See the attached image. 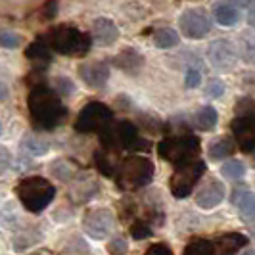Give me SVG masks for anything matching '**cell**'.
<instances>
[{
  "label": "cell",
  "instance_id": "cb8c5ba5",
  "mask_svg": "<svg viewBox=\"0 0 255 255\" xmlns=\"http://www.w3.org/2000/svg\"><path fill=\"white\" fill-rule=\"evenodd\" d=\"M21 150L31 155H44L48 152V144L44 140L37 138L35 134H25L23 140H21Z\"/></svg>",
  "mask_w": 255,
  "mask_h": 255
},
{
  "label": "cell",
  "instance_id": "9c48e42d",
  "mask_svg": "<svg viewBox=\"0 0 255 255\" xmlns=\"http://www.w3.org/2000/svg\"><path fill=\"white\" fill-rule=\"evenodd\" d=\"M114 213L106 207L100 209H90L87 215L83 217V229L94 240H104L110 236V232L114 229Z\"/></svg>",
  "mask_w": 255,
  "mask_h": 255
},
{
  "label": "cell",
  "instance_id": "30bf717a",
  "mask_svg": "<svg viewBox=\"0 0 255 255\" xmlns=\"http://www.w3.org/2000/svg\"><path fill=\"white\" fill-rule=\"evenodd\" d=\"M180 33L188 38H204L211 29V19L204 10H186L180 15Z\"/></svg>",
  "mask_w": 255,
  "mask_h": 255
},
{
  "label": "cell",
  "instance_id": "d4e9b609",
  "mask_svg": "<svg viewBox=\"0 0 255 255\" xmlns=\"http://www.w3.org/2000/svg\"><path fill=\"white\" fill-rule=\"evenodd\" d=\"M153 42H155V46H159V48H173V46H177L179 44V35H177V31H173V29H159V31H155V35H153Z\"/></svg>",
  "mask_w": 255,
  "mask_h": 255
},
{
  "label": "cell",
  "instance_id": "f35d334b",
  "mask_svg": "<svg viewBox=\"0 0 255 255\" xmlns=\"http://www.w3.org/2000/svg\"><path fill=\"white\" fill-rule=\"evenodd\" d=\"M252 2H254V0H232L230 4H232L234 8H252Z\"/></svg>",
  "mask_w": 255,
  "mask_h": 255
},
{
  "label": "cell",
  "instance_id": "ac0fdd59",
  "mask_svg": "<svg viewBox=\"0 0 255 255\" xmlns=\"http://www.w3.org/2000/svg\"><path fill=\"white\" fill-rule=\"evenodd\" d=\"M217 121H219L217 110L211 108V106L200 108L196 112V115H194V125H196V128H200V130H211V128L217 125Z\"/></svg>",
  "mask_w": 255,
  "mask_h": 255
},
{
  "label": "cell",
  "instance_id": "7c38bea8",
  "mask_svg": "<svg viewBox=\"0 0 255 255\" xmlns=\"http://www.w3.org/2000/svg\"><path fill=\"white\" fill-rule=\"evenodd\" d=\"M232 134H234V140L238 142L240 150L246 153L254 152L255 146V119L254 114L250 115H238L232 123Z\"/></svg>",
  "mask_w": 255,
  "mask_h": 255
},
{
  "label": "cell",
  "instance_id": "8992f818",
  "mask_svg": "<svg viewBox=\"0 0 255 255\" xmlns=\"http://www.w3.org/2000/svg\"><path fill=\"white\" fill-rule=\"evenodd\" d=\"M157 153L159 157H163L165 161L173 165H184L190 163L194 159H198L200 153V138L194 134H175V136H167L157 144Z\"/></svg>",
  "mask_w": 255,
  "mask_h": 255
},
{
  "label": "cell",
  "instance_id": "7402d4cb",
  "mask_svg": "<svg viewBox=\"0 0 255 255\" xmlns=\"http://www.w3.org/2000/svg\"><path fill=\"white\" fill-rule=\"evenodd\" d=\"M142 56L138 54L136 50H132V48H127V50H123L117 58H115V64L117 67H121V69H125L128 73H134V71H138L142 65Z\"/></svg>",
  "mask_w": 255,
  "mask_h": 255
},
{
  "label": "cell",
  "instance_id": "5b68a950",
  "mask_svg": "<svg viewBox=\"0 0 255 255\" xmlns=\"http://www.w3.org/2000/svg\"><path fill=\"white\" fill-rule=\"evenodd\" d=\"M100 140L106 152H119V150H148V142L138 136L136 127L130 121L112 123L104 132H100Z\"/></svg>",
  "mask_w": 255,
  "mask_h": 255
},
{
  "label": "cell",
  "instance_id": "74e56055",
  "mask_svg": "<svg viewBox=\"0 0 255 255\" xmlns=\"http://www.w3.org/2000/svg\"><path fill=\"white\" fill-rule=\"evenodd\" d=\"M56 10H58L56 0H50V2L46 4V12H44V15H46V17H54V15H56Z\"/></svg>",
  "mask_w": 255,
  "mask_h": 255
},
{
  "label": "cell",
  "instance_id": "2e32d148",
  "mask_svg": "<svg viewBox=\"0 0 255 255\" xmlns=\"http://www.w3.org/2000/svg\"><path fill=\"white\" fill-rule=\"evenodd\" d=\"M92 35L102 44V46H112L115 40L119 38V29L112 19L108 17H98L92 25Z\"/></svg>",
  "mask_w": 255,
  "mask_h": 255
},
{
  "label": "cell",
  "instance_id": "ab89813d",
  "mask_svg": "<svg viewBox=\"0 0 255 255\" xmlns=\"http://www.w3.org/2000/svg\"><path fill=\"white\" fill-rule=\"evenodd\" d=\"M6 98H8V87H6L4 81H0V102L6 100Z\"/></svg>",
  "mask_w": 255,
  "mask_h": 255
},
{
  "label": "cell",
  "instance_id": "3957f363",
  "mask_svg": "<svg viewBox=\"0 0 255 255\" xmlns=\"http://www.w3.org/2000/svg\"><path fill=\"white\" fill-rule=\"evenodd\" d=\"M153 179V163L142 155H128L125 157L115 171L117 186L125 192L144 188Z\"/></svg>",
  "mask_w": 255,
  "mask_h": 255
},
{
  "label": "cell",
  "instance_id": "4fadbf2b",
  "mask_svg": "<svg viewBox=\"0 0 255 255\" xmlns=\"http://www.w3.org/2000/svg\"><path fill=\"white\" fill-rule=\"evenodd\" d=\"M223 200H225V186L217 179L207 180L204 186L198 190V194H196V204H198V207H202V209L217 207Z\"/></svg>",
  "mask_w": 255,
  "mask_h": 255
},
{
  "label": "cell",
  "instance_id": "52a82bcc",
  "mask_svg": "<svg viewBox=\"0 0 255 255\" xmlns=\"http://www.w3.org/2000/svg\"><path fill=\"white\" fill-rule=\"evenodd\" d=\"M114 123V112L102 102L87 104L75 121V130L89 134V132H104L106 128Z\"/></svg>",
  "mask_w": 255,
  "mask_h": 255
},
{
  "label": "cell",
  "instance_id": "ffe728a7",
  "mask_svg": "<svg viewBox=\"0 0 255 255\" xmlns=\"http://www.w3.org/2000/svg\"><path fill=\"white\" fill-rule=\"evenodd\" d=\"M94 163H96V169L102 173L104 177L112 179L115 177V171H117V161H115L114 153L112 152H106V150H98L94 153Z\"/></svg>",
  "mask_w": 255,
  "mask_h": 255
},
{
  "label": "cell",
  "instance_id": "f546056e",
  "mask_svg": "<svg viewBox=\"0 0 255 255\" xmlns=\"http://www.w3.org/2000/svg\"><path fill=\"white\" fill-rule=\"evenodd\" d=\"M50 169H52V173H54L56 177H60L62 180H67L73 177V169L67 165L65 161H54Z\"/></svg>",
  "mask_w": 255,
  "mask_h": 255
},
{
  "label": "cell",
  "instance_id": "484cf974",
  "mask_svg": "<svg viewBox=\"0 0 255 255\" xmlns=\"http://www.w3.org/2000/svg\"><path fill=\"white\" fill-rule=\"evenodd\" d=\"M182 255H213V246L205 238H194L186 244Z\"/></svg>",
  "mask_w": 255,
  "mask_h": 255
},
{
  "label": "cell",
  "instance_id": "44dd1931",
  "mask_svg": "<svg viewBox=\"0 0 255 255\" xmlns=\"http://www.w3.org/2000/svg\"><path fill=\"white\" fill-rule=\"evenodd\" d=\"M25 58L33 60V62H37V64H50L52 52H50V48L44 44L42 38H37V40H33V42L27 46Z\"/></svg>",
  "mask_w": 255,
  "mask_h": 255
},
{
  "label": "cell",
  "instance_id": "1f68e13d",
  "mask_svg": "<svg viewBox=\"0 0 255 255\" xmlns=\"http://www.w3.org/2000/svg\"><path fill=\"white\" fill-rule=\"evenodd\" d=\"M200 83H202V73H200L198 69L190 67V69L186 71V77H184L186 89H196V87H200Z\"/></svg>",
  "mask_w": 255,
  "mask_h": 255
},
{
  "label": "cell",
  "instance_id": "6da1fadb",
  "mask_svg": "<svg viewBox=\"0 0 255 255\" xmlns=\"http://www.w3.org/2000/svg\"><path fill=\"white\" fill-rule=\"evenodd\" d=\"M29 115L33 125L40 130H52L62 125L67 115V110L60 96L46 85H35L27 96Z\"/></svg>",
  "mask_w": 255,
  "mask_h": 255
},
{
  "label": "cell",
  "instance_id": "8d00e7d4",
  "mask_svg": "<svg viewBox=\"0 0 255 255\" xmlns=\"http://www.w3.org/2000/svg\"><path fill=\"white\" fill-rule=\"evenodd\" d=\"M10 167V153L6 150H0V175Z\"/></svg>",
  "mask_w": 255,
  "mask_h": 255
},
{
  "label": "cell",
  "instance_id": "603a6c76",
  "mask_svg": "<svg viewBox=\"0 0 255 255\" xmlns=\"http://www.w3.org/2000/svg\"><path fill=\"white\" fill-rule=\"evenodd\" d=\"M232 202L240 207L242 215L246 217H252L254 215V194L248 190V188H234L232 192Z\"/></svg>",
  "mask_w": 255,
  "mask_h": 255
},
{
  "label": "cell",
  "instance_id": "e575fe53",
  "mask_svg": "<svg viewBox=\"0 0 255 255\" xmlns=\"http://www.w3.org/2000/svg\"><path fill=\"white\" fill-rule=\"evenodd\" d=\"M223 92H225L223 81H221V79H211L209 85H207V94H209L211 98H219V96H223Z\"/></svg>",
  "mask_w": 255,
  "mask_h": 255
},
{
  "label": "cell",
  "instance_id": "e0dca14e",
  "mask_svg": "<svg viewBox=\"0 0 255 255\" xmlns=\"http://www.w3.org/2000/svg\"><path fill=\"white\" fill-rule=\"evenodd\" d=\"M215 19H217L219 25L223 27H232L238 23V19H240V12H238V8H234L230 2H219L217 6H215Z\"/></svg>",
  "mask_w": 255,
  "mask_h": 255
},
{
  "label": "cell",
  "instance_id": "d6986e66",
  "mask_svg": "<svg viewBox=\"0 0 255 255\" xmlns=\"http://www.w3.org/2000/svg\"><path fill=\"white\" fill-rule=\"evenodd\" d=\"M234 150H236V146H234V140L230 136H219L209 144V157L211 159H225V157L232 155Z\"/></svg>",
  "mask_w": 255,
  "mask_h": 255
},
{
  "label": "cell",
  "instance_id": "83f0119b",
  "mask_svg": "<svg viewBox=\"0 0 255 255\" xmlns=\"http://www.w3.org/2000/svg\"><path fill=\"white\" fill-rule=\"evenodd\" d=\"M221 173L230 180H238L244 177V173H246V167H244L242 161H236V159H230L227 161L225 165L221 167Z\"/></svg>",
  "mask_w": 255,
  "mask_h": 255
},
{
  "label": "cell",
  "instance_id": "8fae6325",
  "mask_svg": "<svg viewBox=\"0 0 255 255\" xmlns=\"http://www.w3.org/2000/svg\"><path fill=\"white\" fill-rule=\"evenodd\" d=\"M207 60L215 69L227 71V69L234 67L238 56H236V48L230 40H215L207 48Z\"/></svg>",
  "mask_w": 255,
  "mask_h": 255
},
{
  "label": "cell",
  "instance_id": "b9f144b4",
  "mask_svg": "<svg viewBox=\"0 0 255 255\" xmlns=\"http://www.w3.org/2000/svg\"><path fill=\"white\" fill-rule=\"evenodd\" d=\"M246 255H254V254H252V252H250V254H246Z\"/></svg>",
  "mask_w": 255,
  "mask_h": 255
},
{
  "label": "cell",
  "instance_id": "9a60e30c",
  "mask_svg": "<svg viewBox=\"0 0 255 255\" xmlns=\"http://www.w3.org/2000/svg\"><path fill=\"white\" fill-rule=\"evenodd\" d=\"M246 244H248V238L244 234L229 232V234L219 236L215 242H211V246H213V255H234L236 252H240Z\"/></svg>",
  "mask_w": 255,
  "mask_h": 255
},
{
  "label": "cell",
  "instance_id": "4316f807",
  "mask_svg": "<svg viewBox=\"0 0 255 255\" xmlns=\"http://www.w3.org/2000/svg\"><path fill=\"white\" fill-rule=\"evenodd\" d=\"M94 182L92 180H85V182H79V184H75L73 186V190H71V198H79V194H83L81 196V200H79V204H85V202H89L90 198L96 194V190H98V184L96 186H92Z\"/></svg>",
  "mask_w": 255,
  "mask_h": 255
},
{
  "label": "cell",
  "instance_id": "5bb4252c",
  "mask_svg": "<svg viewBox=\"0 0 255 255\" xmlns=\"http://www.w3.org/2000/svg\"><path fill=\"white\" fill-rule=\"evenodd\" d=\"M79 77L85 81V85L90 89H102L110 79V67L102 62L85 64L79 67Z\"/></svg>",
  "mask_w": 255,
  "mask_h": 255
},
{
  "label": "cell",
  "instance_id": "f1b7e54d",
  "mask_svg": "<svg viewBox=\"0 0 255 255\" xmlns=\"http://www.w3.org/2000/svg\"><path fill=\"white\" fill-rule=\"evenodd\" d=\"M130 236L134 240H144L148 236H152V227L146 223V221H134L130 225Z\"/></svg>",
  "mask_w": 255,
  "mask_h": 255
},
{
  "label": "cell",
  "instance_id": "60d3db41",
  "mask_svg": "<svg viewBox=\"0 0 255 255\" xmlns=\"http://www.w3.org/2000/svg\"><path fill=\"white\" fill-rule=\"evenodd\" d=\"M0 134H2V125H0Z\"/></svg>",
  "mask_w": 255,
  "mask_h": 255
},
{
  "label": "cell",
  "instance_id": "7a4b0ae2",
  "mask_svg": "<svg viewBox=\"0 0 255 255\" xmlns=\"http://www.w3.org/2000/svg\"><path fill=\"white\" fill-rule=\"evenodd\" d=\"M44 44L50 48V52H58L62 56H87L92 44V38L89 33H83L81 29L73 25H58L50 29L44 37Z\"/></svg>",
  "mask_w": 255,
  "mask_h": 255
},
{
  "label": "cell",
  "instance_id": "ba28073f",
  "mask_svg": "<svg viewBox=\"0 0 255 255\" xmlns=\"http://www.w3.org/2000/svg\"><path fill=\"white\" fill-rule=\"evenodd\" d=\"M205 173V163L202 159H194L190 163L177 167V171L173 173L171 182H169V190L175 198H186L190 196L198 180L202 179V175Z\"/></svg>",
  "mask_w": 255,
  "mask_h": 255
},
{
  "label": "cell",
  "instance_id": "d590c367",
  "mask_svg": "<svg viewBox=\"0 0 255 255\" xmlns=\"http://www.w3.org/2000/svg\"><path fill=\"white\" fill-rule=\"evenodd\" d=\"M146 255H175L173 254V250L163 242H157V244H152L148 250H146Z\"/></svg>",
  "mask_w": 255,
  "mask_h": 255
},
{
  "label": "cell",
  "instance_id": "836d02e7",
  "mask_svg": "<svg viewBox=\"0 0 255 255\" xmlns=\"http://www.w3.org/2000/svg\"><path fill=\"white\" fill-rule=\"evenodd\" d=\"M19 37L13 33H0V46L4 48H17L19 46Z\"/></svg>",
  "mask_w": 255,
  "mask_h": 255
},
{
  "label": "cell",
  "instance_id": "d6a6232c",
  "mask_svg": "<svg viewBox=\"0 0 255 255\" xmlns=\"http://www.w3.org/2000/svg\"><path fill=\"white\" fill-rule=\"evenodd\" d=\"M128 250V244L123 240V238H114L110 246H108V252L112 255H121V254H127Z\"/></svg>",
  "mask_w": 255,
  "mask_h": 255
},
{
  "label": "cell",
  "instance_id": "277c9868",
  "mask_svg": "<svg viewBox=\"0 0 255 255\" xmlns=\"http://www.w3.org/2000/svg\"><path fill=\"white\" fill-rule=\"evenodd\" d=\"M15 194L27 211L40 213L54 200L56 188L50 180L42 179V177H27V179H21L17 182Z\"/></svg>",
  "mask_w": 255,
  "mask_h": 255
},
{
  "label": "cell",
  "instance_id": "4dcf8cb0",
  "mask_svg": "<svg viewBox=\"0 0 255 255\" xmlns=\"http://www.w3.org/2000/svg\"><path fill=\"white\" fill-rule=\"evenodd\" d=\"M75 90V87H73V81H69L67 77H58L56 79V94L58 96H69L71 92Z\"/></svg>",
  "mask_w": 255,
  "mask_h": 255
}]
</instances>
